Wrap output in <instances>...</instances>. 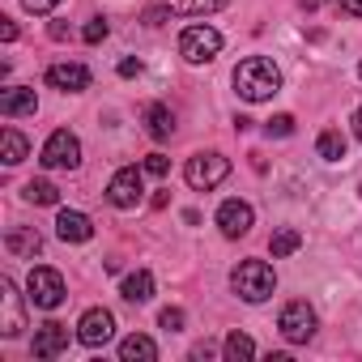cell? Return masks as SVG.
<instances>
[{
  "mask_svg": "<svg viewBox=\"0 0 362 362\" xmlns=\"http://www.w3.org/2000/svg\"><path fill=\"white\" fill-rule=\"evenodd\" d=\"M47 86L60 90V94H81V90H90V69L77 64V60H60V64L47 69Z\"/></svg>",
  "mask_w": 362,
  "mask_h": 362,
  "instance_id": "8fae6325",
  "label": "cell"
},
{
  "mask_svg": "<svg viewBox=\"0 0 362 362\" xmlns=\"http://www.w3.org/2000/svg\"><path fill=\"white\" fill-rule=\"evenodd\" d=\"M119 358H124V362H153V358H158V345H153L145 332H132V337L119 341Z\"/></svg>",
  "mask_w": 362,
  "mask_h": 362,
  "instance_id": "ac0fdd59",
  "label": "cell"
},
{
  "mask_svg": "<svg viewBox=\"0 0 362 362\" xmlns=\"http://www.w3.org/2000/svg\"><path fill=\"white\" fill-rule=\"evenodd\" d=\"M43 166H52V170H73L77 162H81V141L69 132V128H56L52 136H47V145H43V158H39Z\"/></svg>",
  "mask_w": 362,
  "mask_h": 362,
  "instance_id": "52a82bcc",
  "label": "cell"
},
{
  "mask_svg": "<svg viewBox=\"0 0 362 362\" xmlns=\"http://www.w3.org/2000/svg\"><path fill=\"white\" fill-rule=\"evenodd\" d=\"M298 247H303V235H298L294 226H281V230L269 239V252H273V256H294Z\"/></svg>",
  "mask_w": 362,
  "mask_h": 362,
  "instance_id": "cb8c5ba5",
  "label": "cell"
},
{
  "mask_svg": "<svg viewBox=\"0 0 362 362\" xmlns=\"http://www.w3.org/2000/svg\"><path fill=\"white\" fill-rule=\"evenodd\" d=\"M235 90H239V98H247V103H264V98H273V94L281 90V73H277L273 60L247 56V60L235 69Z\"/></svg>",
  "mask_w": 362,
  "mask_h": 362,
  "instance_id": "6da1fadb",
  "label": "cell"
},
{
  "mask_svg": "<svg viewBox=\"0 0 362 362\" xmlns=\"http://www.w3.org/2000/svg\"><path fill=\"white\" fill-rule=\"evenodd\" d=\"M230 290H235L243 303H264V298H273V290H277V273H273L269 260H243V264L230 273Z\"/></svg>",
  "mask_w": 362,
  "mask_h": 362,
  "instance_id": "7a4b0ae2",
  "label": "cell"
},
{
  "mask_svg": "<svg viewBox=\"0 0 362 362\" xmlns=\"http://www.w3.org/2000/svg\"><path fill=\"white\" fill-rule=\"evenodd\" d=\"M315 149H320V158H324V162H341V158H345V136H341L337 128H328V132H320Z\"/></svg>",
  "mask_w": 362,
  "mask_h": 362,
  "instance_id": "603a6c76",
  "label": "cell"
},
{
  "mask_svg": "<svg viewBox=\"0 0 362 362\" xmlns=\"http://www.w3.org/2000/svg\"><path fill=\"white\" fill-rule=\"evenodd\" d=\"M166 13H170L166 5H162V9H149V13H145V26H162V22H166Z\"/></svg>",
  "mask_w": 362,
  "mask_h": 362,
  "instance_id": "4dcf8cb0",
  "label": "cell"
},
{
  "mask_svg": "<svg viewBox=\"0 0 362 362\" xmlns=\"http://www.w3.org/2000/svg\"><path fill=\"white\" fill-rule=\"evenodd\" d=\"M277 328H281V337H286L290 345H307V341L315 337V307H311L307 298L286 303L281 315H277Z\"/></svg>",
  "mask_w": 362,
  "mask_h": 362,
  "instance_id": "277c9868",
  "label": "cell"
},
{
  "mask_svg": "<svg viewBox=\"0 0 362 362\" xmlns=\"http://www.w3.org/2000/svg\"><path fill=\"white\" fill-rule=\"evenodd\" d=\"M252 222H256V214H252L247 201H222V205H218V230H222L226 239H243V235L252 230Z\"/></svg>",
  "mask_w": 362,
  "mask_h": 362,
  "instance_id": "7c38bea8",
  "label": "cell"
},
{
  "mask_svg": "<svg viewBox=\"0 0 362 362\" xmlns=\"http://www.w3.org/2000/svg\"><path fill=\"white\" fill-rule=\"evenodd\" d=\"M145 132H149L153 141H166V136L175 132V115H170L166 103H149V107H145Z\"/></svg>",
  "mask_w": 362,
  "mask_h": 362,
  "instance_id": "2e32d148",
  "label": "cell"
},
{
  "mask_svg": "<svg viewBox=\"0 0 362 362\" xmlns=\"http://www.w3.org/2000/svg\"><path fill=\"white\" fill-rule=\"evenodd\" d=\"M111 337H115V315H111L107 307H90V311L77 320V341H81V345L103 349Z\"/></svg>",
  "mask_w": 362,
  "mask_h": 362,
  "instance_id": "9c48e42d",
  "label": "cell"
},
{
  "mask_svg": "<svg viewBox=\"0 0 362 362\" xmlns=\"http://www.w3.org/2000/svg\"><path fill=\"white\" fill-rule=\"evenodd\" d=\"M136 73H141V60H132V56L119 60V77H136Z\"/></svg>",
  "mask_w": 362,
  "mask_h": 362,
  "instance_id": "1f68e13d",
  "label": "cell"
},
{
  "mask_svg": "<svg viewBox=\"0 0 362 362\" xmlns=\"http://www.w3.org/2000/svg\"><path fill=\"white\" fill-rule=\"evenodd\" d=\"M358 77H362V64H358Z\"/></svg>",
  "mask_w": 362,
  "mask_h": 362,
  "instance_id": "8d00e7d4",
  "label": "cell"
},
{
  "mask_svg": "<svg viewBox=\"0 0 362 362\" xmlns=\"http://www.w3.org/2000/svg\"><path fill=\"white\" fill-rule=\"evenodd\" d=\"M119 294H124L128 303H149V298H153V273H149V269L128 273L124 286H119Z\"/></svg>",
  "mask_w": 362,
  "mask_h": 362,
  "instance_id": "e0dca14e",
  "label": "cell"
},
{
  "mask_svg": "<svg viewBox=\"0 0 362 362\" xmlns=\"http://www.w3.org/2000/svg\"><path fill=\"white\" fill-rule=\"evenodd\" d=\"M22 197L30 205H60V188L52 184V179H30V184L22 188Z\"/></svg>",
  "mask_w": 362,
  "mask_h": 362,
  "instance_id": "7402d4cb",
  "label": "cell"
},
{
  "mask_svg": "<svg viewBox=\"0 0 362 362\" xmlns=\"http://www.w3.org/2000/svg\"><path fill=\"white\" fill-rule=\"evenodd\" d=\"M303 5H307V9H315V5H320V0H303Z\"/></svg>",
  "mask_w": 362,
  "mask_h": 362,
  "instance_id": "d590c367",
  "label": "cell"
},
{
  "mask_svg": "<svg viewBox=\"0 0 362 362\" xmlns=\"http://www.w3.org/2000/svg\"><path fill=\"white\" fill-rule=\"evenodd\" d=\"M166 170H170V162H166V153H149V158H145V175H158V179H162Z\"/></svg>",
  "mask_w": 362,
  "mask_h": 362,
  "instance_id": "f1b7e54d",
  "label": "cell"
},
{
  "mask_svg": "<svg viewBox=\"0 0 362 362\" xmlns=\"http://www.w3.org/2000/svg\"><path fill=\"white\" fill-rule=\"evenodd\" d=\"M35 358H60L64 349H69V328L64 324H56V320H47L39 332H35Z\"/></svg>",
  "mask_w": 362,
  "mask_h": 362,
  "instance_id": "4fadbf2b",
  "label": "cell"
},
{
  "mask_svg": "<svg viewBox=\"0 0 362 362\" xmlns=\"http://www.w3.org/2000/svg\"><path fill=\"white\" fill-rule=\"evenodd\" d=\"M222 52V35L214 26H188L184 35H179V56H184L188 64H209L214 56Z\"/></svg>",
  "mask_w": 362,
  "mask_h": 362,
  "instance_id": "8992f818",
  "label": "cell"
},
{
  "mask_svg": "<svg viewBox=\"0 0 362 362\" xmlns=\"http://www.w3.org/2000/svg\"><path fill=\"white\" fill-rule=\"evenodd\" d=\"M107 30H111V26H107L103 18H94V22H86V30H81V39H86V43H103V39H107Z\"/></svg>",
  "mask_w": 362,
  "mask_h": 362,
  "instance_id": "83f0119b",
  "label": "cell"
},
{
  "mask_svg": "<svg viewBox=\"0 0 362 362\" xmlns=\"http://www.w3.org/2000/svg\"><path fill=\"white\" fill-rule=\"evenodd\" d=\"M354 132H358V141H362V107H358V115H354Z\"/></svg>",
  "mask_w": 362,
  "mask_h": 362,
  "instance_id": "e575fe53",
  "label": "cell"
},
{
  "mask_svg": "<svg viewBox=\"0 0 362 362\" xmlns=\"http://www.w3.org/2000/svg\"><path fill=\"white\" fill-rule=\"evenodd\" d=\"M170 13H184V18H209L218 9H226V0H166Z\"/></svg>",
  "mask_w": 362,
  "mask_h": 362,
  "instance_id": "ffe728a7",
  "label": "cell"
},
{
  "mask_svg": "<svg viewBox=\"0 0 362 362\" xmlns=\"http://www.w3.org/2000/svg\"><path fill=\"white\" fill-rule=\"evenodd\" d=\"M26 298L35 307H43V311H56L64 303V277L56 269H35L30 281H26Z\"/></svg>",
  "mask_w": 362,
  "mask_h": 362,
  "instance_id": "ba28073f",
  "label": "cell"
},
{
  "mask_svg": "<svg viewBox=\"0 0 362 362\" xmlns=\"http://www.w3.org/2000/svg\"><path fill=\"white\" fill-rule=\"evenodd\" d=\"M22 5H26L30 13H52V9L60 5V0H22Z\"/></svg>",
  "mask_w": 362,
  "mask_h": 362,
  "instance_id": "f546056e",
  "label": "cell"
},
{
  "mask_svg": "<svg viewBox=\"0 0 362 362\" xmlns=\"http://www.w3.org/2000/svg\"><path fill=\"white\" fill-rule=\"evenodd\" d=\"M39 111V94L30 86H9L0 94V115L5 119H18V115H35Z\"/></svg>",
  "mask_w": 362,
  "mask_h": 362,
  "instance_id": "5bb4252c",
  "label": "cell"
},
{
  "mask_svg": "<svg viewBox=\"0 0 362 362\" xmlns=\"http://www.w3.org/2000/svg\"><path fill=\"white\" fill-rule=\"evenodd\" d=\"M5 247L13 256H39L43 252V239H39V230H9L5 235Z\"/></svg>",
  "mask_w": 362,
  "mask_h": 362,
  "instance_id": "44dd1931",
  "label": "cell"
},
{
  "mask_svg": "<svg viewBox=\"0 0 362 362\" xmlns=\"http://www.w3.org/2000/svg\"><path fill=\"white\" fill-rule=\"evenodd\" d=\"M184 320H188V315H184V307H166V311L158 315V324H162L166 332H179V328H184Z\"/></svg>",
  "mask_w": 362,
  "mask_h": 362,
  "instance_id": "484cf974",
  "label": "cell"
},
{
  "mask_svg": "<svg viewBox=\"0 0 362 362\" xmlns=\"http://www.w3.org/2000/svg\"><path fill=\"white\" fill-rule=\"evenodd\" d=\"M0 39H5V43H13V39H18V26H13L9 18H0Z\"/></svg>",
  "mask_w": 362,
  "mask_h": 362,
  "instance_id": "d6a6232c",
  "label": "cell"
},
{
  "mask_svg": "<svg viewBox=\"0 0 362 362\" xmlns=\"http://www.w3.org/2000/svg\"><path fill=\"white\" fill-rule=\"evenodd\" d=\"M226 358H230V362L256 358V341H252L247 332H230V337H226Z\"/></svg>",
  "mask_w": 362,
  "mask_h": 362,
  "instance_id": "d4e9b609",
  "label": "cell"
},
{
  "mask_svg": "<svg viewBox=\"0 0 362 362\" xmlns=\"http://www.w3.org/2000/svg\"><path fill=\"white\" fill-rule=\"evenodd\" d=\"M56 235H60L64 243H86V239H94V222H90L86 214H77V209H60Z\"/></svg>",
  "mask_w": 362,
  "mask_h": 362,
  "instance_id": "9a60e30c",
  "label": "cell"
},
{
  "mask_svg": "<svg viewBox=\"0 0 362 362\" xmlns=\"http://www.w3.org/2000/svg\"><path fill=\"white\" fill-rule=\"evenodd\" d=\"M26 153H30V145H26V136H22L18 128H5V132H0V158H5V166H18Z\"/></svg>",
  "mask_w": 362,
  "mask_h": 362,
  "instance_id": "d6986e66",
  "label": "cell"
},
{
  "mask_svg": "<svg viewBox=\"0 0 362 362\" xmlns=\"http://www.w3.org/2000/svg\"><path fill=\"white\" fill-rule=\"evenodd\" d=\"M341 9L354 13V18H362V0H341Z\"/></svg>",
  "mask_w": 362,
  "mask_h": 362,
  "instance_id": "836d02e7",
  "label": "cell"
},
{
  "mask_svg": "<svg viewBox=\"0 0 362 362\" xmlns=\"http://www.w3.org/2000/svg\"><path fill=\"white\" fill-rule=\"evenodd\" d=\"M264 132H269V136H290V132H294V115H273V119L264 124Z\"/></svg>",
  "mask_w": 362,
  "mask_h": 362,
  "instance_id": "4316f807",
  "label": "cell"
},
{
  "mask_svg": "<svg viewBox=\"0 0 362 362\" xmlns=\"http://www.w3.org/2000/svg\"><path fill=\"white\" fill-rule=\"evenodd\" d=\"M226 175H230V158H226V153H218V149H209V153H192V158H188V166H184V179H188L197 192L218 188Z\"/></svg>",
  "mask_w": 362,
  "mask_h": 362,
  "instance_id": "3957f363",
  "label": "cell"
},
{
  "mask_svg": "<svg viewBox=\"0 0 362 362\" xmlns=\"http://www.w3.org/2000/svg\"><path fill=\"white\" fill-rule=\"evenodd\" d=\"M22 328H26L22 294H18L13 277H0V337H22Z\"/></svg>",
  "mask_w": 362,
  "mask_h": 362,
  "instance_id": "30bf717a",
  "label": "cell"
},
{
  "mask_svg": "<svg viewBox=\"0 0 362 362\" xmlns=\"http://www.w3.org/2000/svg\"><path fill=\"white\" fill-rule=\"evenodd\" d=\"M107 201L115 209H136L145 201V166H124L111 175V184H107Z\"/></svg>",
  "mask_w": 362,
  "mask_h": 362,
  "instance_id": "5b68a950",
  "label": "cell"
}]
</instances>
